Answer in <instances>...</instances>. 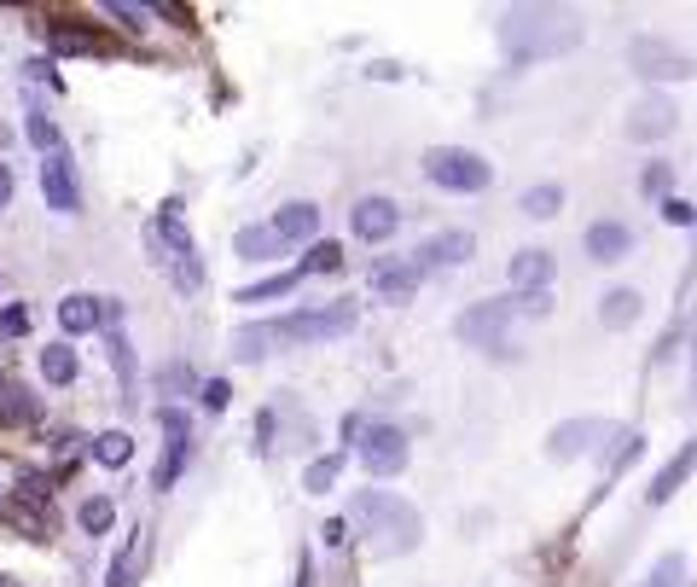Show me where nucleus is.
I'll list each match as a JSON object with an SVG mask.
<instances>
[{
  "instance_id": "f257e3e1",
  "label": "nucleus",
  "mask_w": 697,
  "mask_h": 587,
  "mask_svg": "<svg viewBox=\"0 0 697 587\" xmlns=\"http://www.w3.org/2000/svg\"><path fill=\"white\" fill-rule=\"evenodd\" d=\"M349 517L378 541V553H408V547H419V535H424L419 512L401 501V494H390V489H361L355 494V506H349Z\"/></svg>"
},
{
  "instance_id": "f03ea898",
  "label": "nucleus",
  "mask_w": 697,
  "mask_h": 587,
  "mask_svg": "<svg viewBox=\"0 0 697 587\" xmlns=\"http://www.w3.org/2000/svg\"><path fill=\"white\" fill-rule=\"evenodd\" d=\"M581 41V24H570V18L558 12H511L500 24V48L511 64H529V59H558L570 53Z\"/></svg>"
},
{
  "instance_id": "7ed1b4c3",
  "label": "nucleus",
  "mask_w": 697,
  "mask_h": 587,
  "mask_svg": "<svg viewBox=\"0 0 697 587\" xmlns=\"http://www.w3.org/2000/svg\"><path fill=\"white\" fill-rule=\"evenodd\" d=\"M424 180L442 192H483L494 169H488V157L483 151H465V146H431L424 151Z\"/></svg>"
},
{
  "instance_id": "20e7f679",
  "label": "nucleus",
  "mask_w": 697,
  "mask_h": 587,
  "mask_svg": "<svg viewBox=\"0 0 697 587\" xmlns=\"http://www.w3.org/2000/svg\"><path fill=\"white\" fill-rule=\"evenodd\" d=\"M355 303H331V308H303V314H285V321L267 326L274 344H326V337H344L355 332Z\"/></svg>"
},
{
  "instance_id": "39448f33",
  "label": "nucleus",
  "mask_w": 697,
  "mask_h": 587,
  "mask_svg": "<svg viewBox=\"0 0 697 587\" xmlns=\"http://www.w3.org/2000/svg\"><path fill=\"white\" fill-rule=\"evenodd\" d=\"M511 314H517V297H488V303H471L460 321H454V332L465 337L471 349H494V355H500V349H506Z\"/></svg>"
},
{
  "instance_id": "423d86ee",
  "label": "nucleus",
  "mask_w": 697,
  "mask_h": 587,
  "mask_svg": "<svg viewBox=\"0 0 697 587\" xmlns=\"http://www.w3.org/2000/svg\"><path fill=\"white\" fill-rule=\"evenodd\" d=\"M627 64H634L645 82H686L691 76V53H680L663 35H634L627 41Z\"/></svg>"
},
{
  "instance_id": "0eeeda50",
  "label": "nucleus",
  "mask_w": 697,
  "mask_h": 587,
  "mask_svg": "<svg viewBox=\"0 0 697 587\" xmlns=\"http://www.w3.org/2000/svg\"><path fill=\"white\" fill-rule=\"evenodd\" d=\"M361 465H367V478H395V471L408 465V431H401V424H367Z\"/></svg>"
},
{
  "instance_id": "6e6552de",
  "label": "nucleus",
  "mask_w": 697,
  "mask_h": 587,
  "mask_svg": "<svg viewBox=\"0 0 697 587\" xmlns=\"http://www.w3.org/2000/svg\"><path fill=\"white\" fill-rule=\"evenodd\" d=\"M157 424H163V465L151 471V483L157 489H175V478H181V465L192 454V424H187L181 408H163V413H157Z\"/></svg>"
},
{
  "instance_id": "1a4fd4ad",
  "label": "nucleus",
  "mask_w": 697,
  "mask_h": 587,
  "mask_svg": "<svg viewBox=\"0 0 697 587\" xmlns=\"http://www.w3.org/2000/svg\"><path fill=\"white\" fill-rule=\"evenodd\" d=\"M604 437H616L611 419H564V424H558V431L547 437V454H552V460H581V454H593Z\"/></svg>"
},
{
  "instance_id": "9d476101",
  "label": "nucleus",
  "mask_w": 697,
  "mask_h": 587,
  "mask_svg": "<svg viewBox=\"0 0 697 587\" xmlns=\"http://www.w3.org/2000/svg\"><path fill=\"white\" fill-rule=\"evenodd\" d=\"M41 198H47V210H59V216L82 210V180H76V164L64 151H53L47 164H41Z\"/></svg>"
},
{
  "instance_id": "9b49d317",
  "label": "nucleus",
  "mask_w": 697,
  "mask_h": 587,
  "mask_svg": "<svg viewBox=\"0 0 697 587\" xmlns=\"http://www.w3.org/2000/svg\"><path fill=\"white\" fill-rule=\"evenodd\" d=\"M471 251H477V239H471L465 228H447V233H431V239L419 244L413 268H419V274H431V268H460Z\"/></svg>"
},
{
  "instance_id": "f8f14e48",
  "label": "nucleus",
  "mask_w": 697,
  "mask_h": 587,
  "mask_svg": "<svg viewBox=\"0 0 697 587\" xmlns=\"http://www.w3.org/2000/svg\"><path fill=\"white\" fill-rule=\"evenodd\" d=\"M674 123H680V111L663 94H645L640 105H627V140H663V134H674Z\"/></svg>"
},
{
  "instance_id": "ddd939ff",
  "label": "nucleus",
  "mask_w": 697,
  "mask_h": 587,
  "mask_svg": "<svg viewBox=\"0 0 697 587\" xmlns=\"http://www.w3.org/2000/svg\"><path fill=\"white\" fill-rule=\"evenodd\" d=\"M349 228H355V239H367V244H384L395 228H401V210H395V198H361V205L349 210Z\"/></svg>"
},
{
  "instance_id": "4468645a",
  "label": "nucleus",
  "mask_w": 697,
  "mask_h": 587,
  "mask_svg": "<svg viewBox=\"0 0 697 587\" xmlns=\"http://www.w3.org/2000/svg\"><path fill=\"white\" fill-rule=\"evenodd\" d=\"M419 268H413V256L408 262H378L372 268V297H384V303H408L413 291H419Z\"/></svg>"
},
{
  "instance_id": "2eb2a0df",
  "label": "nucleus",
  "mask_w": 697,
  "mask_h": 587,
  "mask_svg": "<svg viewBox=\"0 0 697 587\" xmlns=\"http://www.w3.org/2000/svg\"><path fill=\"white\" fill-rule=\"evenodd\" d=\"M627 251H634V228H627V221H593L588 228V256L593 262H622Z\"/></svg>"
},
{
  "instance_id": "dca6fc26",
  "label": "nucleus",
  "mask_w": 697,
  "mask_h": 587,
  "mask_svg": "<svg viewBox=\"0 0 697 587\" xmlns=\"http://www.w3.org/2000/svg\"><path fill=\"white\" fill-rule=\"evenodd\" d=\"M691 471H697V442H686L680 454H674V460H668V465L657 471V478H651V494H645V501H651V506L674 501V489H680V483L691 478Z\"/></svg>"
},
{
  "instance_id": "f3484780",
  "label": "nucleus",
  "mask_w": 697,
  "mask_h": 587,
  "mask_svg": "<svg viewBox=\"0 0 697 587\" xmlns=\"http://www.w3.org/2000/svg\"><path fill=\"white\" fill-rule=\"evenodd\" d=\"M99 321H105V303H99V297H87V291H71V297L59 303V326L71 332V337L99 332Z\"/></svg>"
},
{
  "instance_id": "a211bd4d",
  "label": "nucleus",
  "mask_w": 697,
  "mask_h": 587,
  "mask_svg": "<svg viewBox=\"0 0 697 587\" xmlns=\"http://www.w3.org/2000/svg\"><path fill=\"white\" fill-rule=\"evenodd\" d=\"M552 251H517L511 256V285L517 291H524V297H529V291H547L552 285Z\"/></svg>"
},
{
  "instance_id": "6ab92c4d",
  "label": "nucleus",
  "mask_w": 697,
  "mask_h": 587,
  "mask_svg": "<svg viewBox=\"0 0 697 587\" xmlns=\"http://www.w3.org/2000/svg\"><path fill=\"white\" fill-rule=\"evenodd\" d=\"M320 233V210L314 205H285L279 216H274V239L279 244H303V239H314Z\"/></svg>"
},
{
  "instance_id": "aec40b11",
  "label": "nucleus",
  "mask_w": 697,
  "mask_h": 587,
  "mask_svg": "<svg viewBox=\"0 0 697 587\" xmlns=\"http://www.w3.org/2000/svg\"><path fill=\"white\" fill-rule=\"evenodd\" d=\"M297 285H303V268H291V274H267V280H256V285H244L233 303H244V308H262V303H279V297H291Z\"/></svg>"
},
{
  "instance_id": "412c9836",
  "label": "nucleus",
  "mask_w": 697,
  "mask_h": 587,
  "mask_svg": "<svg viewBox=\"0 0 697 587\" xmlns=\"http://www.w3.org/2000/svg\"><path fill=\"white\" fill-rule=\"evenodd\" d=\"M599 321L622 332V326H634L640 321V291L634 285H616V291H604V303H599Z\"/></svg>"
},
{
  "instance_id": "4be33fe9",
  "label": "nucleus",
  "mask_w": 697,
  "mask_h": 587,
  "mask_svg": "<svg viewBox=\"0 0 697 587\" xmlns=\"http://www.w3.org/2000/svg\"><path fill=\"white\" fill-rule=\"evenodd\" d=\"M279 251H285V244L274 239V228H244V233H233V256L239 262H279Z\"/></svg>"
},
{
  "instance_id": "5701e85b",
  "label": "nucleus",
  "mask_w": 697,
  "mask_h": 587,
  "mask_svg": "<svg viewBox=\"0 0 697 587\" xmlns=\"http://www.w3.org/2000/svg\"><path fill=\"white\" fill-rule=\"evenodd\" d=\"M76 373H82V360H76L71 344H47V349H41V378H47V384H76Z\"/></svg>"
},
{
  "instance_id": "b1692460",
  "label": "nucleus",
  "mask_w": 697,
  "mask_h": 587,
  "mask_svg": "<svg viewBox=\"0 0 697 587\" xmlns=\"http://www.w3.org/2000/svg\"><path fill=\"white\" fill-rule=\"evenodd\" d=\"M517 210L535 216V221H547V216L564 210V187H558V180H541V187H529L524 198H517Z\"/></svg>"
},
{
  "instance_id": "393cba45",
  "label": "nucleus",
  "mask_w": 697,
  "mask_h": 587,
  "mask_svg": "<svg viewBox=\"0 0 697 587\" xmlns=\"http://www.w3.org/2000/svg\"><path fill=\"white\" fill-rule=\"evenodd\" d=\"M94 460L110 465V471L128 465V460H134V437H128V431H105V437H94Z\"/></svg>"
},
{
  "instance_id": "a878e982",
  "label": "nucleus",
  "mask_w": 697,
  "mask_h": 587,
  "mask_svg": "<svg viewBox=\"0 0 697 587\" xmlns=\"http://www.w3.org/2000/svg\"><path fill=\"white\" fill-rule=\"evenodd\" d=\"M76 524L87 530V535H105L110 524H117V506L105 501V494H94V501H82V512H76Z\"/></svg>"
},
{
  "instance_id": "bb28decb",
  "label": "nucleus",
  "mask_w": 697,
  "mask_h": 587,
  "mask_svg": "<svg viewBox=\"0 0 697 587\" xmlns=\"http://www.w3.org/2000/svg\"><path fill=\"white\" fill-rule=\"evenodd\" d=\"M337 471H344V454H326V460H314V465L303 471V489H308V494H326V489L337 483Z\"/></svg>"
},
{
  "instance_id": "cd10ccee",
  "label": "nucleus",
  "mask_w": 697,
  "mask_h": 587,
  "mask_svg": "<svg viewBox=\"0 0 697 587\" xmlns=\"http://www.w3.org/2000/svg\"><path fill=\"white\" fill-rule=\"evenodd\" d=\"M24 134H30V146L35 151H59V128H53V117H47V111H30V123H24Z\"/></svg>"
},
{
  "instance_id": "c85d7f7f",
  "label": "nucleus",
  "mask_w": 697,
  "mask_h": 587,
  "mask_svg": "<svg viewBox=\"0 0 697 587\" xmlns=\"http://www.w3.org/2000/svg\"><path fill=\"white\" fill-rule=\"evenodd\" d=\"M337 268H344V244H314L308 251V262H303V274H337Z\"/></svg>"
},
{
  "instance_id": "c756f323",
  "label": "nucleus",
  "mask_w": 697,
  "mask_h": 587,
  "mask_svg": "<svg viewBox=\"0 0 697 587\" xmlns=\"http://www.w3.org/2000/svg\"><path fill=\"white\" fill-rule=\"evenodd\" d=\"M47 48H59V53H94L99 35H87V30H47Z\"/></svg>"
},
{
  "instance_id": "7c9ffc66",
  "label": "nucleus",
  "mask_w": 697,
  "mask_h": 587,
  "mask_svg": "<svg viewBox=\"0 0 697 587\" xmlns=\"http://www.w3.org/2000/svg\"><path fill=\"white\" fill-rule=\"evenodd\" d=\"M668 187H674V164H645L640 192H645V198H668Z\"/></svg>"
},
{
  "instance_id": "2f4dec72",
  "label": "nucleus",
  "mask_w": 697,
  "mask_h": 587,
  "mask_svg": "<svg viewBox=\"0 0 697 587\" xmlns=\"http://www.w3.org/2000/svg\"><path fill=\"white\" fill-rule=\"evenodd\" d=\"M651 587H686V564L674 558V553H663L657 570H651Z\"/></svg>"
},
{
  "instance_id": "473e14b6",
  "label": "nucleus",
  "mask_w": 697,
  "mask_h": 587,
  "mask_svg": "<svg viewBox=\"0 0 697 587\" xmlns=\"http://www.w3.org/2000/svg\"><path fill=\"white\" fill-rule=\"evenodd\" d=\"M262 344H274V337H267V326H251V332H239V337H233L239 360H262Z\"/></svg>"
},
{
  "instance_id": "72a5a7b5",
  "label": "nucleus",
  "mask_w": 697,
  "mask_h": 587,
  "mask_svg": "<svg viewBox=\"0 0 697 587\" xmlns=\"http://www.w3.org/2000/svg\"><path fill=\"white\" fill-rule=\"evenodd\" d=\"M663 221H668V228H697V210L686 205V198H663Z\"/></svg>"
},
{
  "instance_id": "f704fd0d",
  "label": "nucleus",
  "mask_w": 697,
  "mask_h": 587,
  "mask_svg": "<svg viewBox=\"0 0 697 587\" xmlns=\"http://www.w3.org/2000/svg\"><path fill=\"white\" fill-rule=\"evenodd\" d=\"M134 558H140V547L117 553V564H110V587H134Z\"/></svg>"
},
{
  "instance_id": "c9c22d12",
  "label": "nucleus",
  "mask_w": 697,
  "mask_h": 587,
  "mask_svg": "<svg viewBox=\"0 0 697 587\" xmlns=\"http://www.w3.org/2000/svg\"><path fill=\"white\" fill-rule=\"evenodd\" d=\"M110 360H117V373H123V384L134 390V360H128V337L123 332H110Z\"/></svg>"
},
{
  "instance_id": "e433bc0d",
  "label": "nucleus",
  "mask_w": 697,
  "mask_h": 587,
  "mask_svg": "<svg viewBox=\"0 0 697 587\" xmlns=\"http://www.w3.org/2000/svg\"><path fill=\"white\" fill-rule=\"evenodd\" d=\"M30 332V314L24 308H7V314H0V337H24Z\"/></svg>"
},
{
  "instance_id": "4c0bfd02",
  "label": "nucleus",
  "mask_w": 697,
  "mask_h": 587,
  "mask_svg": "<svg viewBox=\"0 0 697 587\" xmlns=\"http://www.w3.org/2000/svg\"><path fill=\"white\" fill-rule=\"evenodd\" d=\"M228 396H233V390H228L221 378H210V384H204V408H228Z\"/></svg>"
},
{
  "instance_id": "58836bf2",
  "label": "nucleus",
  "mask_w": 697,
  "mask_h": 587,
  "mask_svg": "<svg viewBox=\"0 0 697 587\" xmlns=\"http://www.w3.org/2000/svg\"><path fill=\"white\" fill-rule=\"evenodd\" d=\"M320 535H326V547H344V541H349V524H344V517H331Z\"/></svg>"
},
{
  "instance_id": "ea45409f",
  "label": "nucleus",
  "mask_w": 697,
  "mask_h": 587,
  "mask_svg": "<svg viewBox=\"0 0 697 587\" xmlns=\"http://www.w3.org/2000/svg\"><path fill=\"white\" fill-rule=\"evenodd\" d=\"M12 187H18V180H12V164H0V210L12 205Z\"/></svg>"
},
{
  "instance_id": "a19ab883",
  "label": "nucleus",
  "mask_w": 697,
  "mask_h": 587,
  "mask_svg": "<svg viewBox=\"0 0 697 587\" xmlns=\"http://www.w3.org/2000/svg\"><path fill=\"white\" fill-rule=\"evenodd\" d=\"M30 76H35V82H53V87H59V76H53V64H47V59H30Z\"/></svg>"
},
{
  "instance_id": "79ce46f5",
  "label": "nucleus",
  "mask_w": 697,
  "mask_h": 587,
  "mask_svg": "<svg viewBox=\"0 0 697 587\" xmlns=\"http://www.w3.org/2000/svg\"><path fill=\"white\" fill-rule=\"evenodd\" d=\"M0 587H12V581H7V576H0Z\"/></svg>"
},
{
  "instance_id": "37998d69",
  "label": "nucleus",
  "mask_w": 697,
  "mask_h": 587,
  "mask_svg": "<svg viewBox=\"0 0 697 587\" xmlns=\"http://www.w3.org/2000/svg\"><path fill=\"white\" fill-rule=\"evenodd\" d=\"M691 349H697V344H691Z\"/></svg>"
}]
</instances>
